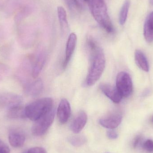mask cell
<instances>
[{"label":"cell","instance_id":"cell-1","mask_svg":"<svg viewBox=\"0 0 153 153\" xmlns=\"http://www.w3.org/2000/svg\"><path fill=\"white\" fill-rule=\"evenodd\" d=\"M90 52V66L85 79L86 86H92L100 78L105 67L106 60L103 50L92 39L87 42Z\"/></svg>","mask_w":153,"mask_h":153},{"label":"cell","instance_id":"cell-2","mask_svg":"<svg viewBox=\"0 0 153 153\" xmlns=\"http://www.w3.org/2000/svg\"><path fill=\"white\" fill-rule=\"evenodd\" d=\"M90 10L94 19L108 33L114 32L113 24L104 0H88Z\"/></svg>","mask_w":153,"mask_h":153},{"label":"cell","instance_id":"cell-3","mask_svg":"<svg viewBox=\"0 0 153 153\" xmlns=\"http://www.w3.org/2000/svg\"><path fill=\"white\" fill-rule=\"evenodd\" d=\"M53 107V100L51 98L39 99L25 107L27 118L35 121Z\"/></svg>","mask_w":153,"mask_h":153},{"label":"cell","instance_id":"cell-4","mask_svg":"<svg viewBox=\"0 0 153 153\" xmlns=\"http://www.w3.org/2000/svg\"><path fill=\"white\" fill-rule=\"evenodd\" d=\"M55 113V109L53 107L35 121L32 128V134L36 136H41L45 134L53 122Z\"/></svg>","mask_w":153,"mask_h":153},{"label":"cell","instance_id":"cell-5","mask_svg":"<svg viewBox=\"0 0 153 153\" xmlns=\"http://www.w3.org/2000/svg\"><path fill=\"white\" fill-rule=\"evenodd\" d=\"M116 87L122 97H129L133 91V83L130 75L126 72H121L117 74L116 79Z\"/></svg>","mask_w":153,"mask_h":153},{"label":"cell","instance_id":"cell-6","mask_svg":"<svg viewBox=\"0 0 153 153\" xmlns=\"http://www.w3.org/2000/svg\"><path fill=\"white\" fill-rule=\"evenodd\" d=\"M122 116L119 112L111 113L99 120L101 126L105 128L113 129L117 127L122 121Z\"/></svg>","mask_w":153,"mask_h":153},{"label":"cell","instance_id":"cell-7","mask_svg":"<svg viewBox=\"0 0 153 153\" xmlns=\"http://www.w3.org/2000/svg\"><path fill=\"white\" fill-rule=\"evenodd\" d=\"M23 99L19 94L11 93L0 94V102L8 108L22 105Z\"/></svg>","mask_w":153,"mask_h":153},{"label":"cell","instance_id":"cell-8","mask_svg":"<svg viewBox=\"0 0 153 153\" xmlns=\"http://www.w3.org/2000/svg\"><path fill=\"white\" fill-rule=\"evenodd\" d=\"M100 88L102 93L115 103H119L122 100V96L116 86L109 84L102 83Z\"/></svg>","mask_w":153,"mask_h":153},{"label":"cell","instance_id":"cell-9","mask_svg":"<svg viewBox=\"0 0 153 153\" xmlns=\"http://www.w3.org/2000/svg\"><path fill=\"white\" fill-rule=\"evenodd\" d=\"M71 105L66 99H62L60 101L57 110V116L59 122L62 124L66 123L71 116Z\"/></svg>","mask_w":153,"mask_h":153},{"label":"cell","instance_id":"cell-10","mask_svg":"<svg viewBox=\"0 0 153 153\" xmlns=\"http://www.w3.org/2000/svg\"><path fill=\"white\" fill-rule=\"evenodd\" d=\"M76 41L77 37L76 34L74 33H72L70 34L66 44L65 58L63 63V68L64 69L67 67L72 57L73 54L76 47Z\"/></svg>","mask_w":153,"mask_h":153},{"label":"cell","instance_id":"cell-11","mask_svg":"<svg viewBox=\"0 0 153 153\" xmlns=\"http://www.w3.org/2000/svg\"><path fill=\"white\" fill-rule=\"evenodd\" d=\"M87 120V114L83 111H81L73 120L71 126V130L74 134H78L86 125Z\"/></svg>","mask_w":153,"mask_h":153},{"label":"cell","instance_id":"cell-12","mask_svg":"<svg viewBox=\"0 0 153 153\" xmlns=\"http://www.w3.org/2000/svg\"><path fill=\"white\" fill-rule=\"evenodd\" d=\"M9 141L13 147L15 148L22 147L25 143V136L20 131L13 130L9 134Z\"/></svg>","mask_w":153,"mask_h":153},{"label":"cell","instance_id":"cell-13","mask_svg":"<svg viewBox=\"0 0 153 153\" xmlns=\"http://www.w3.org/2000/svg\"><path fill=\"white\" fill-rule=\"evenodd\" d=\"M144 36L147 42L153 41V11L148 14L144 26Z\"/></svg>","mask_w":153,"mask_h":153},{"label":"cell","instance_id":"cell-14","mask_svg":"<svg viewBox=\"0 0 153 153\" xmlns=\"http://www.w3.org/2000/svg\"><path fill=\"white\" fill-rule=\"evenodd\" d=\"M46 60V55L44 52L39 54L36 59L32 70V76L36 78L42 71Z\"/></svg>","mask_w":153,"mask_h":153},{"label":"cell","instance_id":"cell-15","mask_svg":"<svg viewBox=\"0 0 153 153\" xmlns=\"http://www.w3.org/2000/svg\"><path fill=\"white\" fill-rule=\"evenodd\" d=\"M43 88V83L40 79H38L30 83L26 88V91L29 95L36 96L42 91Z\"/></svg>","mask_w":153,"mask_h":153},{"label":"cell","instance_id":"cell-16","mask_svg":"<svg viewBox=\"0 0 153 153\" xmlns=\"http://www.w3.org/2000/svg\"><path fill=\"white\" fill-rule=\"evenodd\" d=\"M135 60L136 63L141 70L146 72L149 71V63L145 56L141 50H137L135 51Z\"/></svg>","mask_w":153,"mask_h":153},{"label":"cell","instance_id":"cell-17","mask_svg":"<svg viewBox=\"0 0 153 153\" xmlns=\"http://www.w3.org/2000/svg\"><path fill=\"white\" fill-rule=\"evenodd\" d=\"M57 10L58 19L62 32L63 33H66L69 28V24L66 11L62 6H58Z\"/></svg>","mask_w":153,"mask_h":153},{"label":"cell","instance_id":"cell-18","mask_svg":"<svg viewBox=\"0 0 153 153\" xmlns=\"http://www.w3.org/2000/svg\"><path fill=\"white\" fill-rule=\"evenodd\" d=\"M7 117L10 118H27L25 114V107L22 105L16 106L8 108Z\"/></svg>","mask_w":153,"mask_h":153},{"label":"cell","instance_id":"cell-19","mask_svg":"<svg viewBox=\"0 0 153 153\" xmlns=\"http://www.w3.org/2000/svg\"><path fill=\"white\" fill-rule=\"evenodd\" d=\"M130 6V1L129 0H126L122 5L119 14V22L120 25H123L126 23L127 18L128 10Z\"/></svg>","mask_w":153,"mask_h":153},{"label":"cell","instance_id":"cell-20","mask_svg":"<svg viewBox=\"0 0 153 153\" xmlns=\"http://www.w3.org/2000/svg\"><path fill=\"white\" fill-rule=\"evenodd\" d=\"M69 143L75 147H79L86 143L87 138L84 135H76L68 138Z\"/></svg>","mask_w":153,"mask_h":153},{"label":"cell","instance_id":"cell-21","mask_svg":"<svg viewBox=\"0 0 153 153\" xmlns=\"http://www.w3.org/2000/svg\"><path fill=\"white\" fill-rule=\"evenodd\" d=\"M143 148L148 152H153V141L151 139H148L144 142L143 144Z\"/></svg>","mask_w":153,"mask_h":153},{"label":"cell","instance_id":"cell-22","mask_svg":"<svg viewBox=\"0 0 153 153\" xmlns=\"http://www.w3.org/2000/svg\"><path fill=\"white\" fill-rule=\"evenodd\" d=\"M66 1L69 6L71 7H73V6H75L77 9H80L82 8V4L79 0H66Z\"/></svg>","mask_w":153,"mask_h":153},{"label":"cell","instance_id":"cell-23","mask_svg":"<svg viewBox=\"0 0 153 153\" xmlns=\"http://www.w3.org/2000/svg\"><path fill=\"white\" fill-rule=\"evenodd\" d=\"M26 153H47L45 150L41 147H35L28 150Z\"/></svg>","mask_w":153,"mask_h":153},{"label":"cell","instance_id":"cell-24","mask_svg":"<svg viewBox=\"0 0 153 153\" xmlns=\"http://www.w3.org/2000/svg\"><path fill=\"white\" fill-rule=\"evenodd\" d=\"M9 147L3 142L0 140V153H10Z\"/></svg>","mask_w":153,"mask_h":153},{"label":"cell","instance_id":"cell-25","mask_svg":"<svg viewBox=\"0 0 153 153\" xmlns=\"http://www.w3.org/2000/svg\"><path fill=\"white\" fill-rule=\"evenodd\" d=\"M107 135L108 137L110 139H116L118 137L117 133L112 129L108 131Z\"/></svg>","mask_w":153,"mask_h":153},{"label":"cell","instance_id":"cell-26","mask_svg":"<svg viewBox=\"0 0 153 153\" xmlns=\"http://www.w3.org/2000/svg\"><path fill=\"white\" fill-rule=\"evenodd\" d=\"M141 139H142V137L141 136L138 135L134 139V141H133V146L134 148H136L138 145L139 144L141 143Z\"/></svg>","mask_w":153,"mask_h":153},{"label":"cell","instance_id":"cell-27","mask_svg":"<svg viewBox=\"0 0 153 153\" xmlns=\"http://www.w3.org/2000/svg\"><path fill=\"white\" fill-rule=\"evenodd\" d=\"M150 3L151 4L153 5V0H150Z\"/></svg>","mask_w":153,"mask_h":153},{"label":"cell","instance_id":"cell-28","mask_svg":"<svg viewBox=\"0 0 153 153\" xmlns=\"http://www.w3.org/2000/svg\"><path fill=\"white\" fill-rule=\"evenodd\" d=\"M152 123H153V116L152 117Z\"/></svg>","mask_w":153,"mask_h":153},{"label":"cell","instance_id":"cell-29","mask_svg":"<svg viewBox=\"0 0 153 153\" xmlns=\"http://www.w3.org/2000/svg\"><path fill=\"white\" fill-rule=\"evenodd\" d=\"M85 1H88V0H84Z\"/></svg>","mask_w":153,"mask_h":153}]
</instances>
